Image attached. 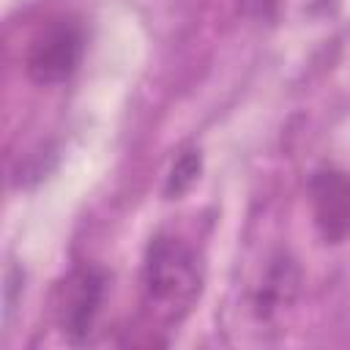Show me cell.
I'll return each mask as SVG.
<instances>
[{"instance_id": "obj_3", "label": "cell", "mask_w": 350, "mask_h": 350, "mask_svg": "<svg viewBox=\"0 0 350 350\" xmlns=\"http://www.w3.org/2000/svg\"><path fill=\"white\" fill-rule=\"evenodd\" d=\"M107 295V273L85 265L66 276V282L57 290V323L66 336L85 339L90 336L96 317L101 312Z\"/></svg>"}, {"instance_id": "obj_5", "label": "cell", "mask_w": 350, "mask_h": 350, "mask_svg": "<svg viewBox=\"0 0 350 350\" xmlns=\"http://www.w3.org/2000/svg\"><path fill=\"white\" fill-rule=\"evenodd\" d=\"M295 290H298V271H295L293 260H287V257L273 260V265L268 268V273L262 279L260 295H257V312L262 317H271L273 312L284 309L295 298Z\"/></svg>"}, {"instance_id": "obj_7", "label": "cell", "mask_w": 350, "mask_h": 350, "mask_svg": "<svg viewBox=\"0 0 350 350\" xmlns=\"http://www.w3.org/2000/svg\"><path fill=\"white\" fill-rule=\"evenodd\" d=\"M249 14H257V16H265L273 5H276V0H238Z\"/></svg>"}, {"instance_id": "obj_4", "label": "cell", "mask_w": 350, "mask_h": 350, "mask_svg": "<svg viewBox=\"0 0 350 350\" xmlns=\"http://www.w3.org/2000/svg\"><path fill=\"white\" fill-rule=\"evenodd\" d=\"M309 205L317 232L328 243L350 238V175L323 167L309 178Z\"/></svg>"}, {"instance_id": "obj_2", "label": "cell", "mask_w": 350, "mask_h": 350, "mask_svg": "<svg viewBox=\"0 0 350 350\" xmlns=\"http://www.w3.org/2000/svg\"><path fill=\"white\" fill-rule=\"evenodd\" d=\"M82 30L71 19H52L36 30L25 52V71L38 85L66 82L82 60Z\"/></svg>"}, {"instance_id": "obj_1", "label": "cell", "mask_w": 350, "mask_h": 350, "mask_svg": "<svg viewBox=\"0 0 350 350\" xmlns=\"http://www.w3.org/2000/svg\"><path fill=\"white\" fill-rule=\"evenodd\" d=\"M202 293V265L197 252L172 232L150 238L142 260V301L153 320L180 323Z\"/></svg>"}, {"instance_id": "obj_6", "label": "cell", "mask_w": 350, "mask_h": 350, "mask_svg": "<svg viewBox=\"0 0 350 350\" xmlns=\"http://www.w3.org/2000/svg\"><path fill=\"white\" fill-rule=\"evenodd\" d=\"M200 167H202V159H200V150H183L172 170H170V178H167V197H180L197 178H200Z\"/></svg>"}]
</instances>
